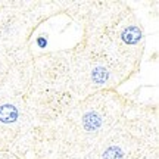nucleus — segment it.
Here are the masks:
<instances>
[{
  "label": "nucleus",
  "instance_id": "2",
  "mask_svg": "<svg viewBox=\"0 0 159 159\" xmlns=\"http://www.w3.org/2000/svg\"><path fill=\"white\" fill-rule=\"evenodd\" d=\"M19 118V111L11 103H5L0 106V122L3 124H15Z\"/></svg>",
  "mask_w": 159,
  "mask_h": 159
},
{
  "label": "nucleus",
  "instance_id": "6",
  "mask_svg": "<svg viewBox=\"0 0 159 159\" xmlns=\"http://www.w3.org/2000/svg\"><path fill=\"white\" fill-rule=\"evenodd\" d=\"M37 46L39 47H46L47 46V39L46 37H39L37 39Z\"/></svg>",
  "mask_w": 159,
  "mask_h": 159
},
{
  "label": "nucleus",
  "instance_id": "3",
  "mask_svg": "<svg viewBox=\"0 0 159 159\" xmlns=\"http://www.w3.org/2000/svg\"><path fill=\"white\" fill-rule=\"evenodd\" d=\"M83 127L89 133L97 131L102 127V116L97 114V112H87L83 116Z\"/></svg>",
  "mask_w": 159,
  "mask_h": 159
},
{
  "label": "nucleus",
  "instance_id": "1",
  "mask_svg": "<svg viewBox=\"0 0 159 159\" xmlns=\"http://www.w3.org/2000/svg\"><path fill=\"white\" fill-rule=\"evenodd\" d=\"M119 37H121V40L124 41L125 44L136 46L143 40V30L139 25H128V27H125L121 31Z\"/></svg>",
  "mask_w": 159,
  "mask_h": 159
},
{
  "label": "nucleus",
  "instance_id": "5",
  "mask_svg": "<svg viewBox=\"0 0 159 159\" xmlns=\"http://www.w3.org/2000/svg\"><path fill=\"white\" fill-rule=\"evenodd\" d=\"M124 158V150L119 146H109L105 152H103V159H122Z\"/></svg>",
  "mask_w": 159,
  "mask_h": 159
},
{
  "label": "nucleus",
  "instance_id": "4",
  "mask_svg": "<svg viewBox=\"0 0 159 159\" xmlns=\"http://www.w3.org/2000/svg\"><path fill=\"white\" fill-rule=\"evenodd\" d=\"M91 80H93V83L97 85H103L108 83L109 80V72L108 69L105 68V66H102V65H97V66H94L93 68V71H91Z\"/></svg>",
  "mask_w": 159,
  "mask_h": 159
}]
</instances>
